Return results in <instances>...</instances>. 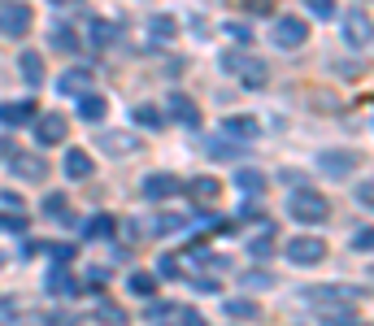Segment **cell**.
<instances>
[{"instance_id": "cell-1", "label": "cell", "mask_w": 374, "mask_h": 326, "mask_svg": "<svg viewBox=\"0 0 374 326\" xmlns=\"http://www.w3.org/2000/svg\"><path fill=\"white\" fill-rule=\"evenodd\" d=\"M287 214L296 222H305V226H318V222H327L331 205L322 200L318 191H296V196H291V205H287Z\"/></svg>"}, {"instance_id": "cell-6", "label": "cell", "mask_w": 374, "mask_h": 326, "mask_svg": "<svg viewBox=\"0 0 374 326\" xmlns=\"http://www.w3.org/2000/svg\"><path fill=\"white\" fill-rule=\"evenodd\" d=\"M362 161H357V153H348V148H327L318 157V170L327 174V178H348Z\"/></svg>"}, {"instance_id": "cell-18", "label": "cell", "mask_w": 374, "mask_h": 326, "mask_svg": "<svg viewBox=\"0 0 374 326\" xmlns=\"http://www.w3.org/2000/svg\"><path fill=\"white\" fill-rule=\"evenodd\" d=\"M92 157L83 153V148H70L66 153V178H92Z\"/></svg>"}, {"instance_id": "cell-35", "label": "cell", "mask_w": 374, "mask_h": 326, "mask_svg": "<svg viewBox=\"0 0 374 326\" xmlns=\"http://www.w3.org/2000/svg\"><path fill=\"white\" fill-rule=\"evenodd\" d=\"M178 257H161V279H178Z\"/></svg>"}, {"instance_id": "cell-38", "label": "cell", "mask_w": 374, "mask_h": 326, "mask_svg": "<svg viewBox=\"0 0 374 326\" xmlns=\"http://www.w3.org/2000/svg\"><path fill=\"white\" fill-rule=\"evenodd\" d=\"M352 248H357V252H370V226H362V231L352 235Z\"/></svg>"}, {"instance_id": "cell-31", "label": "cell", "mask_w": 374, "mask_h": 326, "mask_svg": "<svg viewBox=\"0 0 374 326\" xmlns=\"http://www.w3.org/2000/svg\"><path fill=\"white\" fill-rule=\"evenodd\" d=\"M135 122H139V126H161V109L139 105V109H135Z\"/></svg>"}, {"instance_id": "cell-37", "label": "cell", "mask_w": 374, "mask_h": 326, "mask_svg": "<svg viewBox=\"0 0 374 326\" xmlns=\"http://www.w3.org/2000/svg\"><path fill=\"white\" fill-rule=\"evenodd\" d=\"M309 9H314L318 18H331V13H335V0H309Z\"/></svg>"}, {"instance_id": "cell-15", "label": "cell", "mask_w": 374, "mask_h": 326, "mask_svg": "<svg viewBox=\"0 0 374 326\" xmlns=\"http://www.w3.org/2000/svg\"><path fill=\"white\" fill-rule=\"evenodd\" d=\"M26 122H35V105H31V101L0 105V126H26Z\"/></svg>"}, {"instance_id": "cell-25", "label": "cell", "mask_w": 374, "mask_h": 326, "mask_svg": "<svg viewBox=\"0 0 374 326\" xmlns=\"http://www.w3.org/2000/svg\"><path fill=\"white\" fill-rule=\"evenodd\" d=\"M48 291H53V296H70V291H78V283L70 279L66 270H53V274H48Z\"/></svg>"}, {"instance_id": "cell-29", "label": "cell", "mask_w": 374, "mask_h": 326, "mask_svg": "<svg viewBox=\"0 0 374 326\" xmlns=\"http://www.w3.org/2000/svg\"><path fill=\"white\" fill-rule=\"evenodd\" d=\"M131 291H135V296H153L157 279H153V274H131Z\"/></svg>"}, {"instance_id": "cell-14", "label": "cell", "mask_w": 374, "mask_h": 326, "mask_svg": "<svg viewBox=\"0 0 374 326\" xmlns=\"http://www.w3.org/2000/svg\"><path fill=\"white\" fill-rule=\"evenodd\" d=\"M9 161H13V174H18V178H31V183H40V178H44V170H48L35 153H13Z\"/></svg>"}, {"instance_id": "cell-8", "label": "cell", "mask_w": 374, "mask_h": 326, "mask_svg": "<svg viewBox=\"0 0 374 326\" xmlns=\"http://www.w3.org/2000/svg\"><path fill=\"white\" fill-rule=\"evenodd\" d=\"M35 139L44 144V148L61 144L66 139V118H61V113H44V118H35Z\"/></svg>"}, {"instance_id": "cell-23", "label": "cell", "mask_w": 374, "mask_h": 326, "mask_svg": "<svg viewBox=\"0 0 374 326\" xmlns=\"http://www.w3.org/2000/svg\"><path fill=\"white\" fill-rule=\"evenodd\" d=\"M148 35H153L157 44H166V40H174V35H178V22L170 18V13H157V18L148 22Z\"/></svg>"}, {"instance_id": "cell-10", "label": "cell", "mask_w": 374, "mask_h": 326, "mask_svg": "<svg viewBox=\"0 0 374 326\" xmlns=\"http://www.w3.org/2000/svg\"><path fill=\"white\" fill-rule=\"evenodd\" d=\"M101 148L109 157H126L139 148V135H126V130H101Z\"/></svg>"}, {"instance_id": "cell-24", "label": "cell", "mask_w": 374, "mask_h": 326, "mask_svg": "<svg viewBox=\"0 0 374 326\" xmlns=\"http://www.w3.org/2000/svg\"><path fill=\"white\" fill-rule=\"evenodd\" d=\"M87 35H92V44H96V48H109L113 40H118V26H113V22H105V18H96Z\"/></svg>"}, {"instance_id": "cell-5", "label": "cell", "mask_w": 374, "mask_h": 326, "mask_svg": "<svg viewBox=\"0 0 374 326\" xmlns=\"http://www.w3.org/2000/svg\"><path fill=\"white\" fill-rule=\"evenodd\" d=\"M139 191H144V200H170V196L183 191V178H178V174H166V170H157V174H144Z\"/></svg>"}, {"instance_id": "cell-40", "label": "cell", "mask_w": 374, "mask_h": 326, "mask_svg": "<svg viewBox=\"0 0 374 326\" xmlns=\"http://www.w3.org/2000/svg\"><path fill=\"white\" fill-rule=\"evenodd\" d=\"M48 252H53L57 261H70V257H74V248H70V243H57V248H48Z\"/></svg>"}, {"instance_id": "cell-41", "label": "cell", "mask_w": 374, "mask_h": 326, "mask_svg": "<svg viewBox=\"0 0 374 326\" xmlns=\"http://www.w3.org/2000/svg\"><path fill=\"white\" fill-rule=\"evenodd\" d=\"M13 153H18V144H13V139H0V157H13Z\"/></svg>"}, {"instance_id": "cell-32", "label": "cell", "mask_w": 374, "mask_h": 326, "mask_svg": "<svg viewBox=\"0 0 374 326\" xmlns=\"http://www.w3.org/2000/svg\"><path fill=\"white\" fill-rule=\"evenodd\" d=\"M0 231L22 235V231H26V218H22V214H0Z\"/></svg>"}, {"instance_id": "cell-30", "label": "cell", "mask_w": 374, "mask_h": 326, "mask_svg": "<svg viewBox=\"0 0 374 326\" xmlns=\"http://www.w3.org/2000/svg\"><path fill=\"white\" fill-rule=\"evenodd\" d=\"M96 318H101L105 326H126V314H122V309H109V304L96 309Z\"/></svg>"}, {"instance_id": "cell-22", "label": "cell", "mask_w": 374, "mask_h": 326, "mask_svg": "<svg viewBox=\"0 0 374 326\" xmlns=\"http://www.w3.org/2000/svg\"><path fill=\"white\" fill-rule=\"evenodd\" d=\"M48 44L61 48V53H74V48H78V35H74L66 22H53V31H48Z\"/></svg>"}, {"instance_id": "cell-28", "label": "cell", "mask_w": 374, "mask_h": 326, "mask_svg": "<svg viewBox=\"0 0 374 326\" xmlns=\"http://www.w3.org/2000/svg\"><path fill=\"white\" fill-rule=\"evenodd\" d=\"M226 314L239 318V322H248V318H257V304L253 300H226Z\"/></svg>"}, {"instance_id": "cell-2", "label": "cell", "mask_w": 374, "mask_h": 326, "mask_svg": "<svg viewBox=\"0 0 374 326\" xmlns=\"http://www.w3.org/2000/svg\"><path fill=\"white\" fill-rule=\"evenodd\" d=\"M222 70L239 74L248 87H262V83H266V65L257 61V57H248V53H239V48H231V53H222Z\"/></svg>"}, {"instance_id": "cell-12", "label": "cell", "mask_w": 374, "mask_h": 326, "mask_svg": "<svg viewBox=\"0 0 374 326\" xmlns=\"http://www.w3.org/2000/svg\"><path fill=\"white\" fill-rule=\"evenodd\" d=\"M57 92L61 96H74V101H78V96H87L92 92V70H66V74L57 78Z\"/></svg>"}, {"instance_id": "cell-33", "label": "cell", "mask_w": 374, "mask_h": 326, "mask_svg": "<svg viewBox=\"0 0 374 326\" xmlns=\"http://www.w3.org/2000/svg\"><path fill=\"white\" fill-rule=\"evenodd\" d=\"M44 214H53V218H61V214H66V196H61V191H53V196H44Z\"/></svg>"}, {"instance_id": "cell-17", "label": "cell", "mask_w": 374, "mask_h": 326, "mask_svg": "<svg viewBox=\"0 0 374 326\" xmlns=\"http://www.w3.org/2000/svg\"><path fill=\"white\" fill-rule=\"evenodd\" d=\"M187 191L196 196L201 205H214L218 196H222V183H218V178H209V174H205V178H192V183H187Z\"/></svg>"}, {"instance_id": "cell-36", "label": "cell", "mask_w": 374, "mask_h": 326, "mask_svg": "<svg viewBox=\"0 0 374 326\" xmlns=\"http://www.w3.org/2000/svg\"><path fill=\"white\" fill-rule=\"evenodd\" d=\"M226 31H231V40H239V44H248V40H253V31L244 26V22H226Z\"/></svg>"}, {"instance_id": "cell-4", "label": "cell", "mask_w": 374, "mask_h": 326, "mask_svg": "<svg viewBox=\"0 0 374 326\" xmlns=\"http://www.w3.org/2000/svg\"><path fill=\"white\" fill-rule=\"evenodd\" d=\"M322 257H327L322 235H296V239H287V261H296V266H318Z\"/></svg>"}, {"instance_id": "cell-11", "label": "cell", "mask_w": 374, "mask_h": 326, "mask_svg": "<svg viewBox=\"0 0 374 326\" xmlns=\"http://www.w3.org/2000/svg\"><path fill=\"white\" fill-rule=\"evenodd\" d=\"M344 35H348V44H357V48L370 44V13H366V9H352L348 18H344Z\"/></svg>"}, {"instance_id": "cell-44", "label": "cell", "mask_w": 374, "mask_h": 326, "mask_svg": "<svg viewBox=\"0 0 374 326\" xmlns=\"http://www.w3.org/2000/svg\"><path fill=\"white\" fill-rule=\"evenodd\" d=\"M0 266H5V252H0Z\"/></svg>"}, {"instance_id": "cell-21", "label": "cell", "mask_w": 374, "mask_h": 326, "mask_svg": "<svg viewBox=\"0 0 374 326\" xmlns=\"http://www.w3.org/2000/svg\"><path fill=\"white\" fill-rule=\"evenodd\" d=\"M113 231H118V222H113V214H96V218L83 226V239H109Z\"/></svg>"}, {"instance_id": "cell-7", "label": "cell", "mask_w": 374, "mask_h": 326, "mask_svg": "<svg viewBox=\"0 0 374 326\" xmlns=\"http://www.w3.org/2000/svg\"><path fill=\"white\" fill-rule=\"evenodd\" d=\"M305 40H309L305 18H279V22H274V44H279V48H300Z\"/></svg>"}, {"instance_id": "cell-26", "label": "cell", "mask_w": 374, "mask_h": 326, "mask_svg": "<svg viewBox=\"0 0 374 326\" xmlns=\"http://www.w3.org/2000/svg\"><path fill=\"white\" fill-rule=\"evenodd\" d=\"M235 183L248 191V196H262V191H266V178L257 174V170H239V174H235Z\"/></svg>"}, {"instance_id": "cell-27", "label": "cell", "mask_w": 374, "mask_h": 326, "mask_svg": "<svg viewBox=\"0 0 374 326\" xmlns=\"http://www.w3.org/2000/svg\"><path fill=\"white\" fill-rule=\"evenodd\" d=\"M183 226H187V222L178 218V214H161V218L153 222V231H157V235H178V231H183Z\"/></svg>"}, {"instance_id": "cell-42", "label": "cell", "mask_w": 374, "mask_h": 326, "mask_svg": "<svg viewBox=\"0 0 374 326\" xmlns=\"http://www.w3.org/2000/svg\"><path fill=\"white\" fill-rule=\"evenodd\" d=\"M248 9L253 13H270V0H248Z\"/></svg>"}, {"instance_id": "cell-3", "label": "cell", "mask_w": 374, "mask_h": 326, "mask_svg": "<svg viewBox=\"0 0 374 326\" xmlns=\"http://www.w3.org/2000/svg\"><path fill=\"white\" fill-rule=\"evenodd\" d=\"M31 26H35L31 5H5V9H0V35H5V40H22Z\"/></svg>"}, {"instance_id": "cell-13", "label": "cell", "mask_w": 374, "mask_h": 326, "mask_svg": "<svg viewBox=\"0 0 374 326\" xmlns=\"http://www.w3.org/2000/svg\"><path fill=\"white\" fill-rule=\"evenodd\" d=\"M257 118H248V113H231V118L222 122V135H231V139H257Z\"/></svg>"}, {"instance_id": "cell-19", "label": "cell", "mask_w": 374, "mask_h": 326, "mask_svg": "<svg viewBox=\"0 0 374 326\" xmlns=\"http://www.w3.org/2000/svg\"><path fill=\"white\" fill-rule=\"evenodd\" d=\"M105 96H96V92H87V96H78V118L83 122H101L105 118Z\"/></svg>"}, {"instance_id": "cell-16", "label": "cell", "mask_w": 374, "mask_h": 326, "mask_svg": "<svg viewBox=\"0 0 374 326\" xmlns=\"http://www.w3.org/2000/svg\"><path fill=\"white\" fill-rule=\"evenodd\" d=\"M362 296V291L357 287H314V291H305V300H322V304H335V300H357Z\"/></svg>"}, {"instance_id": "cell-34", "label": "cell", "mask_w": 374, "mask_h": 326, "mask_svg": "<svg viewBox=\"0 0 374 326\" xmlns=\"http://www.w3.org/2000/svg\"><path fill=\"white\" fill-rule=\"evenodd\" d=\"M248 248H253V257H270V252H274V239H270V235H262V239H253Z\"/></svg>"}, {"instance_id": "cell-43", "label": "cell", "mask_w": 374, "mask_h": 326, "mask_svg": "<svg viewBox=\"0 0 374 326\" xmlns=\"http://www.w3.org/2000/svg\"><path fill=\"white\" fill-rule=\"evenodd\" d=\"M53 5H74V0H53Z\"/></svg>"}, {"instance_id": "cell-20", "label": "cell", "mask_w": 374, "mask_h": 326, "mask_svg": "<svg viewBox=\"0 0 374 326\" xmlns=\"http://www.w3.org/2000/svg\"><path fill=\"white\" fill-rule=\"evenodd\" d=\"M18 70H22V78H26L31 87L44 83V57H40V53H22V57H18Z\"/></svg>"}, {"instance_id": "cell-39", "label": "cell", "mask_w": 374, "mask_h": 326, "mask_svg": "<svg viewBox=\"0 0 374 326\" xmlns=\"http://www.w3.org/2000/svg\"><path fill=\"white\" fill-rule=\"evenodd\" d=\"M370 196H374V183L362 178V187H357V205H370Z\"/></svg>"}, {"instance_id": "cell-9", "label": "cell", "mask_w": 374, "mask_h": 326, "mask_svg": "<svg viewBox=\"0 0 374 326\" xmlns=\"http://www.w3.org/2000/svg\"><path fill=\"white\" fill-rule=\"evenodd\" d=\"M170 118H174V122H183L187 130H201V109L192 105V96H183V92H174V96H170Z\"/></svg>"}]
</instances>
